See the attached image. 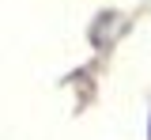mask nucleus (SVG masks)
Returning a JSON list of instances; mask_svg holds the SVG:
<instances>
[]
</instances>
